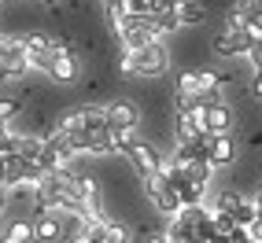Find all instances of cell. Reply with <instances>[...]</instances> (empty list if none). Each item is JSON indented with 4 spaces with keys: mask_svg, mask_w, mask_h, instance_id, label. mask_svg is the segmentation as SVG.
I'll list each match as a JSON object with an SVG mask.
<instances>
[{
    "mask_svg": "<svg viewBox=\"0 0 262 243\" xmlns=\"http://www.w3.org/2000/svg\"><path fill=\"white\" fill-rule=\"evenodd\" d=\"M240 11H244V26H248L255 37H262V4H248V8H240Z\"/></svg>",
    "mask_w": 262,
    "mask_h": 243,
    "instance_id": "13",
    "label": "cell"
},
{
    "mask_svg": "<svg viewBox=\"0 0 262 243\" xmlns=\"http://www.w3.org/2000/svg\"><path fill=\"white\" fill-rule=\"evenodd\" d=\"M173 19H178V26H200L207 22V4L203 0H181L173 8Z\"/></svg>",
    "mask_w": 262,
    "mask_h": 243,
    "instance_id": "11",
    "label": "cell"
},
{
    "mask_svg": "<svg viewBox=\"0 0 262 243\" xmlns=\"http://www.w3.org/2000/svg\"><path fill=\"white\" fill-rule=\"evenodd\" d=\"M170 4H173V8H178V4H181V0H170Z\"/></svg>",
    "mask_w": 262,
    "mask_h": 243,
    "instance_id": "16",
    "label": "cell"
},
{
    "mask_svg": "<svg viewBox=\"0 0 262 243\" xmlns=\"http://www.w3.org/2000/svg\"><path fill=\"white\" fill-rule=\"evenodd\" d=\"M126 159L133 162V169H137V177H159V173L166 169V155L155 148L151 140H137L129 151H126Z\"/></svg>",
    "mask_w": 262,
    "mask_h": 243,
    "instance_id": "3",
    "label": "cell"
},
{
    "mask_svg": "<svg viewBox=\"0 0 262 243\" xmlns=\"http://www.w3.org/2000/svg\"><path fill=\"white\" fill-rule=\"evenodd\" d=\"M248 236H251L255 243H262V214H258V217H255V221L248 225Z\"/></svg>",
    "mask_w": 262,
    "mask_h": 243,
    "instance_id": "15",
    "label": "cell"
},
{
    "mask_svg": "<svg viewBox=\"0 0 262 243\" xmlns=\"http://www.w3.org/2000/svg\"><path fill=\"white\" fill-rule=\"evenodd\" d=\"M144 196H148V203H151L163 217H173V214L181 210V199H178V192L166 184L163 173H159V177H148V181H144Z\"/></svg>",
    "mask_w": 262,
    "mask_h": 243,
    "instance_id": "5",
    "label": "cell"
},
{
    "mask_svg": "<svg viewBox=\"0 0 262 243\" xmlns=\"http://www.w3.org/2000/svg\"><path fill=\"white\" fill-rule=\"evenodd\" d=\"M122 74L129 78H163L170 66V52L163 41H151L144 48H122Z\"/></svg>",
    "mask_w": 262,
    "mask_h": 243,
    "instance_id": "2",
    "label": "cell"
},
{
    "mask_svg": "<svg viewBox=\"0 0 262 243\" xmlns=\"http://www.w3.org/2000/svg\"><path fill=\"white\" fill-rule=\"evenodd\" d=\"M0 243H37L33 236V221L30 217H15L4 232H0Z\"/></svg>",
    "mask_w": 262,
    "mask_h": 243,
    "instance_id": "12",
    "label": "cell"
},
{
    "mask_svg": "<svg viewBox=\"0 0 262 243\" xmlns=\"http://www.w3.org/2000/svg\"><path fill=\"white\" fill-rule=\"evenodd\" d=\"M33 236L37 243H63V210H41L33 217Z\"/></svg>",
    "mask_w": 262,
    "mask_h": 243,
    "instance_id": "9",
    "label": "cell"
},
{
    "mask_svg": "<svg viewBox=\"0 0 262 243\" xmlns=\"http://www.w3.org/2000/svg\"><path fill=\"white\" fill-rule=\"evenodd\" d=\"M103 114H107V129L111 133H133V129H141V111H137L129 100L103 103Z\"/></svg>",
    "mask_w": 262,
    "mask_h": 243,
    "instance_id": "6",
    "label": "cell"
},
{
    "mask_svg": "<svg viewBox=\"0 0 262 243\" xmlns=\"http://www.w3.org/2000/svg\"><path fill=\"white\" fill-rule=\"evenodd\" d=\"M78 52H74V44L71 41H63L59 48H56V56H52V66H48V78L52 81H59V85H71V81H78Z\"/></svg>",
    "mask_w": 262,
    "mask_h": 243,
    "instance_id": "7",
    "label": "cell"
},
{
    "mask_svg": "<svg viewBox=\"0 0 262 243\" xmlns=\"http://www.w3.org/2000/svg\"><path fill=\"white\" fill-rule=\"evenodd\" d=\"M236 140H233V133H207V140H203V159L211 162L214 169L222 166H233L236 162Z\"/></svg>",
    "mask_w": 262,
    "mask_h": 243,
    "instance_id": "4",
    "label": "cell"
},
{
    "mask_svg": "<svg viewBox=\"0 0 262 243\" xmlns=\"http://www.w3.org/2000/svg\"><path fill=\"white\" fill-rule=\"evenodd\" d=\"M251 41H255L251 30H222L218 37H214V52L225 56V59H236V56H248Z\"/></svg>",
    "mask_w": 262,
    "mask_h": 243,
    "instance_id": "8",
    "label": "cell"
},
{
    "mask_svg": "<svg viewBox=\"0 0 262 243\" xmlns=\"http://www.w3.org/2000/svg\"><path fill=\"white\" fill-rule=\"evenodd\" d=\"M203 129L207 133H233V107L229 103H211V107H203Z\"/></svg>",
    "mask_w": 262,
    "mask_h": 243,
    "instance_id": "10",
    "label": "cell"
},
{
    "mask_svg": "<svg viewBox=\"0 0 262 243\" xmlns=\"http://www.w3.org/2000/svg\"><path fill=\"white\" fill-rule=\"evenodd\" d=\"M166 232L173 243H214L218 229H214V217L207 206H181L178 214L166 221Z\"/></svg>",
    "mask_w": 262,
    "mask_h": 243,
    "instance_id": "1",
    "label": "cell"
},
{
    "mask_svg": "<svg viewBox=\"0 0 262 243\" xmlns=\"http://www.w3.org/2000/svg\"><path fill=\"white\" fill-rule=\"evenodd\" d=\"M248 59H251V66H255V70H262V37H255V41H251V48H248Z\"/></svg>",
    "mask_w": 262,
    "mask_h": 243,
    "instance_id": "14",
    "label": "cell"
}]
</instances>
